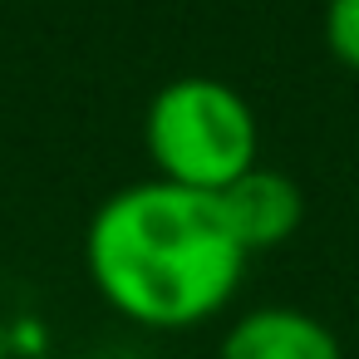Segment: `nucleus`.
<instances>
[{
    "label": "nucleus",
    "instance_id": "20e7f679",
    "mask_svg": "<svg viewBox=\"0 0 359 359\" xmlns=\"http://www.w3.org/2000/svg\"><path fill=\"white\" fill-rule=\"evenodd\" d=\"M217 202H222V212H226V222H231V231H236V241L246 251H266V246L290 241L300 217H305L300 187L285 172H271L261 163L241 182H231Z\"/></svg>",
    "mask_w": 359,
    "mask_h": 359
},
{
    "label": "nucleus",
    "instance_id": "7ed1b4c3",
    "mask_svg": "<svg viewBox=\"0 0 359 359\" xmlns=\"http://www.w3.org/2000/svg\"><path fill=\"white\" fill-rule=\"evenodd\" d=\"M217 359H344V349L320 315L295 305H256L226 325Z\"/></svg>",
    "mask_w": 359,
    "mask_h": 359
},
{
    "label": "nucleus",
    "instance_id": "f257e3e1",
    "mask_svg": "<svg viewBox=\"0 0 359 359\" xmlns=\"http://www.w3.org/2000/svg\"><path fill=\"white\" fill-rule=\"evenodd\" d=\"M246 246L207 192L163 177L118 187L84 226V271L138 330H192L222 315L246 276Z\"/></svg>",
    "mask_w": 359,
    "mask_h": 359
},
{
    "label": "nucleus",
    "instance_id": "f03ea898",
    "mask_svg": "<svg viewBox=\"0 0 359 359\" xmlns=\"http://www.w3.org/2000/svg\"><path fill=\"white\" fill-rule=\"evenodd\" d=\"M143 148L163 182L222 197L261 158V123L241 89L212 74L168 79L143 114Z\"/></svg>",
    "mask_w": 359,
    "mask_h": 359
},
{
    "label": "nucleus",
    "instance_id": "39448f33",
    "mask_svg": "<svg viewBox=\"0 0 359 359\" xmlns=\"http://www.w3.org/2000/svg\"><path fill=\"white\" fill-rule=\"evenodd\" d=\"M325 50L359 74V0H325Z\"/></svg>",
    "mask_w": 359,
    "mask_h": 359
}]
</instances>
